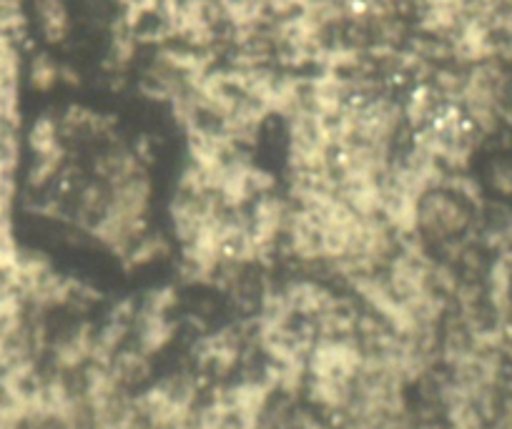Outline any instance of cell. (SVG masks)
Masks as SVG:
<instances>
[{
  "label": "cell",
  "mask_w": 512,
  "mask_h": 429,
  "mask_svg": "<svg viewBox=\"0 0 512 429\" xmlns=\"http://www.w3.org/2000/svg\"><path fill=\"white\" fill-rule=\"evenodd\" d=\"M61 83V66L46 51H38L23 63V86L38 96H48Z\"/></svg>",
  "instance_id": "277c9868"
},
{
  "label": "cell",
  "mask_w": 512,
  "mask_h": 429,
  "mask_svg": "<svg viewBox=\"0 0 512 429\" xmlns=\"http://www.w3.org/2000/svg\"><path fill=\"white\" fill-rule=\"evenodd\" d=\"M472 224V209L465 199L452 194L445 186L427 191L420 199V209H417V234L425 241H437V244H447V241L460 239Z\"/></svg>",
  "instance_id": "6da1fadb"
},
{
  "label": "cell",
  "mask_w": 512,
  "mask_h": 429,
  "mask_svg": "<svg viewBox=\"0 0 512 429\" xmlns=\"http://www.w3.org/2000/svg\"><path fill=\"white\" fill-rule=\"evenodd\" d=\"M174 246L176 244L174 239H171V234L149 229L134 246H131V249L126 251V256H123L121 261L128 269H149V266L159 264L166 256L174 254Z\"/></svg>",
  "instance_id": "3957f363"
},
{
  "label": "cell",
  "mask_w": 512,
  "mask_h": 429,
  "mask_svg": "<svg viewBox=\"0 0 512 429\" xmlns=\"http://www.w3.org/2000/svg\"><path fill=\"white\" fill-rule=\"evenodd\" d=\"M33 23L48 46H58L71 33V16L63 0H33Z\"/></svg>",
  "instance_id": "7a4b0ae2"
}]
</instances>
